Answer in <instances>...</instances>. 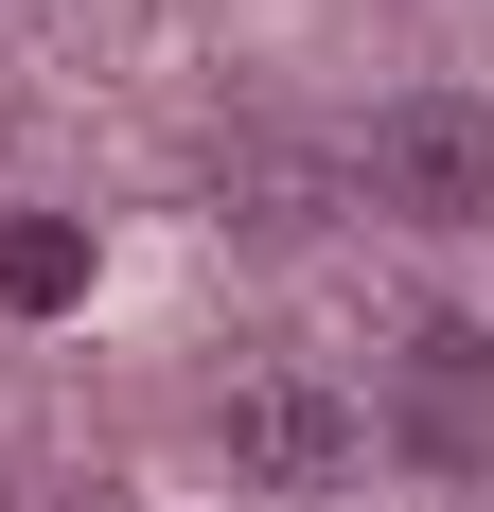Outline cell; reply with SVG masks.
I'll list each match as a JSON object with an SVG mask.
<instances>
[{
  "label": "cell",
  "instance_id": "3",
  "mask_svg": "<svg viewBox=\"0 0 494 512\" xmlns=\"http://www.w3.org/2000/svg\"><path fill=\"white\" fill-rule=\"evenodd\" d=\"M89 301V230L71 212H0V318H71Z\"/></svg>",
  "mask_w": 494,
  "mask_h": 512
},
{
  "label": "cell",
  "instance_id": "4",
  "mask_svg": "<svg viewBox=\"0 0 494 512\" xmlns=\"http://www.w3.org/2000/svg\"><path fill=\"white\" fill-rule=\"evenodd\" d=\"M477 424H494V336H424V442H442V460H477Z\"/></svg>",
  "mask_w": 494,
  "mask_h": 512
},
{
  "label": "cell",
  "instance_id": "1",
  "mask_svg": "<svg viewBox=\"0 0 494 512\" xmlns=\"http://www.w3.org/2000/svg\"><path fill=\"white\" fill-rule=\"evenodd\" d=\"M371 195L424 212V230H477V212H494V106H477V89L371 106Z\"/></svg>",
  "mask_w": 494,
  "mask_h": 512
},
{
  "label": "cell",
  "instance_id": "2",
  "mask_svg": "<svg viewBox=\"0 0 494 512\" xmlns=\"http://www.w3.org/2000/svg\"><path fill=\"white\" fill-rule=\"evenodd\" d=\"M230 460L265 477V495H336V477L371 460V407H336L318 371H247L230 389Z\"/></svg>",
  "mask_w": 494,
  "mask_h": 512
}]
</instances>
